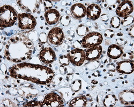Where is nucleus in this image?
Here are the masks:
<instances>
[{"label":"nucleus","instance_id":"1","mask_svg":"<svg viewBox=\"0 0 134 107\" xmlns=\"http://www.w3.org/2000/svg\"><path fill=\"white\" fill-rule=\"evenodd\" d=\"M10 73L13 78L41 85L49 84L54 77V72L48 67L29 63L14 66L10 69Z\"/></svg>","mask_w":134,"mask_h":107},{"label":"nucleus","instance_id":"2","mask_svg":"<svg viewBox=\"0 0 134 107\" xmlns=\"http://www.w3.org/2000/svg\"><path fill=\"white\" fill-rule=\"evenodd\" d=\"M18 15L15 10L10 5H3L0 9V26L8 27L13 26L17 21Z\"/></svg>","mask_w":134,"mask_h":107},{"label":"nucleus","instance_id":"3","mask_svg":"<svg viewBox=\"0 0 134 107\" xmlns=\"http://www.w3.org/2000/svg\"><path fill=\"white\" fill-rule=\"evenodd\" d=\"M103 40L102 35L98 32H91L86 35L82 40V46L89 49L102 44Z\"/></svg>","mask_w":134,"mask_h":107},{"label":"nucleus","instance_id":"4","mask_svg":"<svg viewBox=\"0 0 134 107\" xmlns=\"http://www.w3.org/2000/svg\"><path fill=\"white\" fill-rule=\"evenodd\" d=\"M18 26L22 29H31L34 28L37 25L36 18L29 13L18 15Z\"/></svg>","mask_w":134,"mask_h":107},{"label":"nucleus","instance_id":"5","mask_svg":"<svg viewBox=\"0 0 134 107\" xmlns=\"http://www.w3.org/2000/svg\"><path fill=\"white\" fill-rule=\"evenodd\" d=\"M67 57L73 65L80 67L82 65L85 60V51L79 48L73 49L67 54Z\"/></svg>","mask_w":134,"mask_h":107},{"label":"nucleus","instance_id":"6","mask_svg":"<svg viewBox=\"0 0 134 107\" xmlns=\"http://www.w3.org/2000/svg\"><path fill=\"white\" fill-rule=\"evenodd\" d=\"M64 102L57 93L52 92L44 97L42 102V107H59L63 106Z\"/></svg>","mask_w":134,"mask_h":107},{"label":"nucleus","instance_id":"7","mask_svg":"<svg viewBox=\"0 0 134 107\" xmlns=\"http://www.w3.org/2000/svg\"><path fill=\"white\" fill-rule=\"evenodd\" d=\"M64 35L62 30L60 27H54L49 32L48 39L51 44L58 45L63 41Z\"/></svg>","mask_w":134,"mask_h":107},{"label":"nucleus","instance_id":"8","mask_svg":"<svg viewBox=\"0 0 134 107\" xmlns=\"http://www.w3.org/2000/svg\"><path fill=\"white\" fill-rule=\"evenodd\" d=\"M133 10V6L130 1H124L120 3L116 10V14L119 17L124 18L131 14Z\"/></svg>","mask_w":134,"mask_h":107},{"label":"nucleus","instance_id":"9","mask_svg":"<svg viewBox=\"0 0 134 107\" xmlns=\"http://www.w3.org/2000/svg\"><path fill=\"white\" fill-rule=\"evenodd\" d=\"M116 70L118 72L129 74L134 70V63L133 61L125 60L119 62L116 64Z\"/></svg>","mask_w":134,"mask_h":107},{"label":"nucleus","instance_id":"10","mask_svg":"<svg viewBox=\"0 0 134 107\" xmlns=\"http://www.w3.org/2000/svg\"><path fill=\"white\" fill-rule=\"evenodd\" d=\"M39 58L43 63L49 64L55 60L56 55L52 48L47 47L41 50L39 54Z\"/></svg>","mask_w":134,"mask_h":107},{"label":"nucleus","instance_id":"11","mask_svg":"<svg viewBox=\"0 0 134 107\" xmlns=\"http://www.w3.org/2000/svg\"><path fill=\"white\" fill-rule=\"evenodd\" d=\"M121 103L125 105H133L134 104L133 90H124L119 94Z\"/></svg>","mask_w":134,"mask_h":107},{"label":"nucleus","instance_id":"12","mask_svg":"<svg viewBox=\"0 0 134 107\" xmlns=\"http://www.w3.org/2000/svg\"><path fill=\"white\" fill-rule=\"evenodd\" d=\"M102 47L100 45L89 48L85 52V58L87 61L96 60L102 55Z\"/></svg>","mask_w":134,"mask_h":107},{"label":"nucleus","instance_id":"13","mask_svg":"<svg viewBox=\"0 0 134 107\" xmlns=\"http://www.w3.org/2000/svg\"><path fill=\"white\" fill-rule=\"evenodd\" d=\"M101 11V8L98 4H91L87 8L86 15L88 19L96 20L99 18Z\"/></svg>","mask_w":134,"mask_h":107},{"label":"nucleus","instance_id":"14","mask_svg":"<svg viewBox=\"0 0 134 107\" xmlns=\"http://www.w3.org/2000/svg\"><path fill=\"white\" fill-rule=\"evenodd\" d=\"M46 22L50 25L57 24L60 19V14L57 10L51 9L47 10L44 14Z\"/></svg>","mask_w":134,"mask_h":107},{"label":"nucleus","instance_id":"15","mask_svg":"<svg viewBox=\"0 0 134 107\" xmlns=\"http://www.w3.org/2000/svg\"><path fill=\"white\" fill-rule=\"evenodd\" d=\"M86 9L82 3H76L71 8V13L76 19H81L86 15Z\"/></svg>","mask_w":134,"mask_h":107},{"label":"nucleus","instance_id":"16","mask_svg":"<svg viewBox=\"0 0 134 107\" xmlns=\"http://www.w3.org/2000/svg\"><path fill=\"white\" fill-rule=\"evenodd\" d=\"M107 53V56L109 58L115 60L121 57L124 52L120 46L114 44L110 45L108 47Z\"/></svg>","mask_w":134,"mask_h":107},{"label":"nucleus","instance_id":"17","mask_svg":"<svg viewBox=\"0 0 134 107\" xmlns=\"http://www.w3.org/2000/svg\"><path fill=\"white\" fill-rule=\"evenodd\" d=\"M87 99L85 96H78L72 99L69 103V106L71 107H84L86 106Z\"/></svg>","mask_w":134,"mask_h":107},{"label":"nucleus","instance_id":"18","mask_svg":"<svg viewBox=\"0 0 134 107\" xmlns=\"http://www.w3.org/2000/svg\"><path fill=\"white\" fill-rule=\"evenodd\" d=\"M117 101L118 100L115 95L109 94L105 97L103 103L105 106H113L116 104Z\"/></svg>","mask_w":134,"mask_h":107},{"label":"nucleus","instance_id":"19","mask_svg":"<svg viewBox=\"0 0 134 107\" xmlns=\"http://www.w3.org/2000/svg\"><path fill=\"white\" fill-rule=\"evenodd\" d=\"M120 22L121 20L119 17H114L110 20V25L113 28H118L120 25Z\"/></svg>","mask_w":134,"mask_h":107},{"label":"nucleus","instance_id":"20","mask_svg":"<svg viewBox=\"0 0 134 107\" xmlns=\"http://www.w3.org/2000/svg\"><path fill=\"white\" fill-rule=\"evenodd\" d=\"M88 31V29L87 27L84 26V25H81L79 26L78 28L77 29V34L80 36L85 35L87 32Z\"/></svg>","mask_w":134,"mask_h":107},{"label":"nucleus","instance_id":"21","mask_svg":"<svg viewBox=\"0 0 134 107\" xmlns=\"http://www.w3.org/2000/svg\"><path fill=\"white\" fill-rule=\"evenodd\" d=\"M133 22V18L132 16H127L124 18V19H122L121 21V24L123 26H126L130 25V24Z\"/></svg>","mask_w":134,"mask_h":107},{"label":"nucleus","instance_id":"22","mask_svg":"<svg viewBox=\"0 0 134 107\" xmlns=\"http://www.w3.org/2000/svg\"><path fill=\"white\" fill-rule=\"evenodd\" d=\"M25 106H39V107H42V102H38L36 101H31L29 102Z\"/></svg>","mask_w":134,"mask_h":107},{"label":"nucleus","instance_id":"23","mask_svg":"<svg viewBox=\"0 0 134 107\" xmlns=\"http://www.w3.org/2000/svg\"><path fill=\"white\" fill-rule=\"evenodd\" d=\"M104 35L106 37H108V38H113V37L114 35V31H112V30H111V29H107L105 31Z\"/></svg>","mask_w":134,"mask_h":107},{"label":"nucleus","instance_id":"24","mask_svg":"<svg viewBox=\"0 0 134 107\" xmlns=\"http://www.w3.org/2000/svg\"><path fill=\"white\" fill-rule=\"evenodd\" d=\"M60 61L61 62V63H62L63 65H65V62H69V60L68 59V58L67 57V56H61L60 57Z\"/></svg>","mask_w":134,"mask_h":107},{"label":"nucleus","instance_id":"25","mask_svg":"<svg viewBox=\"0 0 134 107\" xmlns=\"http://www.w3.org/2000/svg\"><path fill=\"white\" fill-rule=\"evenodd\" d=\"M133 25H132L131 27V28H130V33H132V36L133 37Z\"/></svg>","mask_w":134,"mask_h":107}]
</instances>
